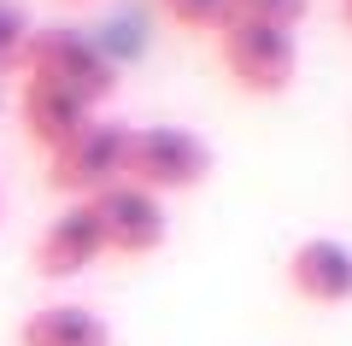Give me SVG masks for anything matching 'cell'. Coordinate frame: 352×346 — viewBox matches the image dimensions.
I'll use <instances>...</instances> for the list:
<instances>
[{
  "label": "cell",
  "mask_w": 352,
  "mask_h": 346,
  "mask_svg": "<svg viewBox=\"0 0 352 346\" xmlns=\"http://www.w3.org/2000/svg\"><path fill=\"white\" fill-rule=\"evenodd\" d=\"M18 83H53L100 111L118 94V59L106 53L100 36H88L76 24H36L24 59H18Z\"/></svg>",
  "instance_id": "6da1fadb"
},
{
  "label": "cell",
  "mask_w": 352,
  "mask_h": 346,
  "mask_svg": "<svg viewBox=\"0 0 352 346\" xmlns=\"http://www.w3.org/2000/svg\"><path fill=\"white\" fill-rule=\"evenodd\" d=\"M217 59L241 94L282 100L300 76V36L282 24H258V18H229L217 30Z\"/></svg>",
  "instance_id": "7a4b0ae2"
},
{
  "label": "cell",
  "mask_w": 352,
  "mask_h": 346,
  "mask_svg": "<svg viewBox=\"0 0 352 346\" xmlns=\"http://www.w3.org/2000/svg\"><path fill=\"white\" fill-rule=\"evenodd\" d=\"M206 176H212V147H206V136H194V129H182V124H141V129H129L124 182L170 199V194H194Z\"/></svg>",
  "instance_id": "3957f363"
},
{
  "label": "cell",
  "mask_w": 352,
  "mask_h": 346,
  "mask_svg": "<svg viewBox=\"0 0 352 346\" xmlns=\"http://www.w3.org/2000/svg\"><path fill=\"white\" fill-rule=\"evenodd\" d=\"M124 147H129V124L118 118H94L82 136H71L59 153H47V188L71 199H100L106 188L124 182Z\"/></svg>",
  "instance_id": "277c9868"
},
{
  "label": "cell",
  "mask_w": 352,
  "mask_h": 346,
  "mask_svg": "<svg viewBox=\"0 0 352 346\" xmlns=\"http://www.w3.org/2000/svg\"><path fill=\"white\" fill-rule=\"evenodd\" d=\"M106 259V229H100V211L94 199H71L59 217L41 229V241L30 247V270L41 282H76L82 270Z\"/></svg>",
  "instance_id": "5b68a950"
},
{
  "label": "cell",
  "mask_w": 352,
  "mask_h": 346,
  "mask_svg": "<svg viewBox=\"0 0 352 346\" xmlns=\"http://www.w3.org/2000/svg\"><path fill=\"white\" fill-rule=\"evenodd\" d=\"M100 211V229H106V252L112 259H153V252L170 241V217H164V199L147 194L135 182H118L94 199Z\"/></svg>",
  "instance_id": "8992f818"
},
{
  "label": "cell",
  "mask_w": 352,
  "mask_h": 346,
  "mask_svg": "<svg viewBox=\"0 0 352 346\" xmlns=\"http://www.w3.org/2000/svg\"><path fill=\"white\" fill-rule=\"evenodd\" d=\"M288 288L305 305H352V247L340 235H305L288 252Z\"/></svg>",
  "instance_id": "52a82bcc"
},
{
  "label": "cell",
  "mask_w": 352,
  "mask_h": 346,
  "mask_svg": "<svg viewBox=\"0 0 352 346\" xmlns=\"http://www.w3.org/2000/svg\"><path fill=\"white\" fill-rule=\"evenodd\" d=\"M94 118H100L94 106H82L76 94H65V88H53V83H18V129H24V141L41 147V153H59L65 141L82 136Z\"/></svg>",
  "instance_id": "ba28073f"
},
{
  "label": "cell",
  "mask_w": 352,
  "mask_h": 346,
  "mask_svg": "<svg viewBox=\"0 0 352 346\" xmlns=\"http://www.w3.org/2000/svg\"><path fill=\"white\" fill-rule=\"evenodd\" d=\"M12 346H112V323L94 305H76V299H53L36 305L18 323Z\"/></svg>",
  "instance_id": "9c48e42d"
},
{
  "label": "cell",
  "mask_w": 352,
  "mask_h": 346,
  "mask_svg": "<svg viewBox=\"0 0 352 346\" xmlns=\"http://www.w3.org/2000/svg\"><path fill=\"white\" fill-rule=\"evenodd\" d=\"M30 36H36V24H30L24 0H0V76H18V59H24Z\"/></svg>",
  "instance_id": "30bf717a"
},
{
  "label": "cell",
  "mask_w": 352,
  "mask_h": 346,
  "mask_svg": "<svg viewBox=\"0 0 352 346\" xmlns=\"http://www.w3.org/2000/svg\"><path fill=\"white\" fill-rule=\"evenodd\" d=\"M159 12L176 30H206V36H217L229 24V0H159Z\"/></svg>",
  "instance_id": "8fae6325"
},
{
  "label": "cell",
  "mask_w": 352,
  "mask_h": 346,
  "mask_svg": "<svg viewBox=\"0 0 352 346\" xmlns=\"http://www.w3.org/2000/svg\"><path fill=\"white\" fill-rule=\"evenodd\" d=\"M311 0H229V18H258V24H282V30H300Z\"/></svg>",
  "instance_id": "7c38bea8"
},
{
  "label": "cell",
  "mask_w": 352,
  "mask_h": 346,
  "mask_svg": "<svg viewBox=\"0 0 352 346\" xmlns=\"http://www.w3.org/2000/svg\"><path fill=\"white\" fill-rule=\"evenodd\" d=\"M340 24H346V30H352V0H340Z\"/></svg>",
  "instance_id": "4fadbf2b"
},
{
  "label": "cell",
  "mask_w": 352,
  "mask_h": 346,
  "mask_svg": "<svg viewBox=\"0 0 352 346\" xmlns=\"http://www.w3.org/2000/svg\"><path fill=\"white\" fill-rule=\"evenodd\" d=\"M0 211H6V206H0Z\"/></svg>",
  "instance_id": "5bb4252c"
}]
</instances>
